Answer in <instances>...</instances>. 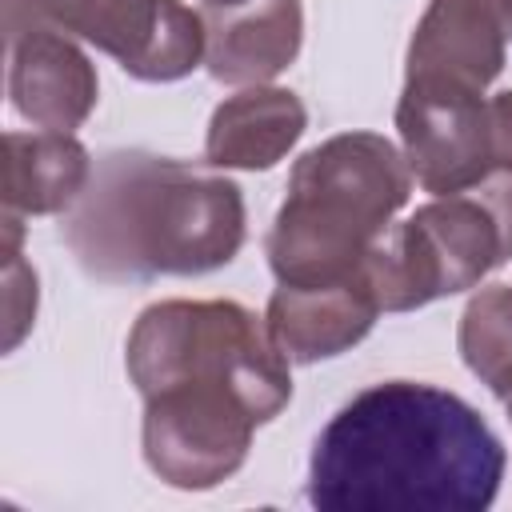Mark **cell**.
Segmentation results:
<instances>
[{
    "label": "cell",
    "mask_w": 512,
    "mask_h": 512,
    "mask_svg": "<svg viewBox=\"0 0 512 512\" xmlns=\"http://www.w3.org/2000/svg\"><path fill=\"white\" fill-rule=\"evenodd\" d=\"M500 480L504 444L468 400L436 384L384 380L320 428L308 504L320 512H484Z\"/></svg>",
    "instance_id": "6da1fadb"
},
{
    "label": "cell",
    "mask_w": 512,
    "mask_h": 512,
    "mask_svg": "<svg viewBox=\"0 0 512 512\" xmlns=\"http://www.w3.org/2000/svg\"><path fill=\"white\" fill-rule=\"evenodd\" d=\"M60 236L104 284L204 276L240 252L244 196L216 168L120 148L96 160Z\"/></svg>",
    "instance_id": "7a4b0ae2"
},
{
    "label": "cell",
    "mask_w": 512,
    "mask_h": 512,
    "mask_svg": "<svg viewBox=\"0 0 512 512\" xmlns=\"http://www.w3.org/2000/svg\"><path fill=\"white\" fill-rule=\"evenodd\" d=\"M412 192L404 152L376 132H340L308 148L268 232V264L280 284L312 288L360 272Z\"/></svg>",
    "instance_id": "3957f363"
},
{
    "label": "cell",
    "mask_w": 512,
    "mask_h": 512,
    "mask_svg": "<svg viewBox=\"0 0 512 512\" xmlns=\"http://www.w3.org/2000/svg\"><path fill=\"white\" fill-rule=\"evenodd\" d=\"M128 380L152 396L180 380L232 384L260 424L292 400L288 356L236 300H160L128 332Z\"/></svg>",
    "instance_id": "277c9868"
},
{
    "label": "cell",
    "mask_w": 512,
    "mask_h": 512,
    "mask_svg": "<svg viewBox=\"0 0 512 512\" xmlns=\"http://www.w3.org/2000/svg\"><path fill=\"white\" fill-rule=\"evenodd\" d=\"M504 260H512L504 232L492 208L468 188L436 196L404 224L388 228L364 256L360 276L380 312H412L440 296L476 288Z\"/></svg>",
    "instance_id": "5b68a950"
},
{
    "label": "cell",
    "mask_w": 512,
    "mask_h": 512,
    "mask_svg": "<svg viewBox=\"0 0 512 512\" xmlns=\"http://www.w3.org/2000/svg\"><path fill=\"white\" fill-rule=\"evenodd\" d=\"M256 412L220 380H180L144 396V460L172 488H216L252 448Z\"/></svg>",
    "instance_id": "8992f818"
},
{
    "label": "cell",
    "mask_w": 512,
    "mask_h": 512,
    "mask_svg": "<svg viewBox=\"0 0 512 512\" xmlns=\"http://www.w3.org/2000/svg\"><path fill=\"white\" fill-rule=\"evenodd\" d=\"M32 24L96 44L136 80L168 84L204 64V16L184 0H32Z\"/></svg>",
    "instance_id": "52a82bcc"
},
{
    "label": "cell",
    "mask_w": 512,
    "mask_h": 512,
    "mask_svg": "<svg viewBox=\"0 0 512 512\" xmlns=\"http://www.w3.org/2000/svg\"><path fill=\"white\" fill-rule=\"evenodd\" d=\"M396 128L408 172L432 196L468 192L492 172L488 100L480 92L404 84Z\"/></svg>",
    "instance_id": "ba28073f"
},
{
    "label": "cell",
    "mask_w": 512,
    "mask_h": 512,
    "mask_svg": "<svg viewBox=\"0 0 512 512\" xmlns=\"http://www.w3.org/2000/svg\"><path fill=\"white\" fill-rule=\"evenodd\" d=\"M508 32L492 0H432L408 44L404 84L480 92L504 68Z\"/></svg>",
    "instance_id": "9c48e42d"
},
{
    "label": "cell",
    "mask_w": 512,
    "mask_h": 512,
    "mask_svg": "<svg viewBox=\"0 0 512 512\" xmlns=\"http://www.w3.org/2000/svg\"><path fill=\"white\" fill-rule=\"evenodd\" d=\"M96 68L52 24H32L8 40V96L12 108L48 132H72L96 108Z\"/></svg>",
    "instance_id": "30bf717a"
},
{
    "label": "cell",
    "mask_w": 512,
    "mask_h": 512,
    "mask_svg": "<svg viewBox=\"0 0 512 512\" xmlns=\"http://www.w3.org/2000/svg\"><path fill=\"white\" fill-rule=\"evenodd\" d=\"M204 64L220 84H268L280 76L304 40L300 0H240L200 8Z\"/></svg>",
    "instance_id": "8fae6325"
},
{
    "label": "cell",
    "mask_w": 512,
    "mask_h": 512,
    "mask_svg": "<svg viewBox=\"0 0 512 512\" xmlns=\"http://www.w3.org/2000/svg\"><path fill=\"white\" fill-rule=\"evenodd\" d=\"M376 316H380V304L368 280L356 272L348 280L312 284V288L280 284L268 300L264 324L288 360L316 364L360 344L376 324Z\"/></svg>",
    "instance_id": "7c38bea8"
},
{
    "label": "cell",
    "mask_w": 512,
    "mask_h": 512,
    "mask_svg": "<svg viewBox=\"0 0 512 512\" xmlns=\"http://www.w3.org/2000/svg\"><path fill=\"white\" fill-rule=\"evenodd\" d=\"M308 112L296 92L288 88H268L252 84L236 96H228L204 136V160L208 168H244V172H264L284 152L304 136Z\"/></svg>",
    "instance_id": "4fadbf2b"
},
{
    "label": "cell",
    "mask_w": 512,
    "mask_h": 512,
    "mask_svg": "<svg viewBox=\"0 0 512 512\" xmlns=\"http://www.w3.org/2000/svg\"><path fill=\"white\" fill-rule=\"evenodd\" d=\"M92 176L88 148L72 132H8L4 136V212L52 216L68 212Z\"/></svg>",
    "instance_id": "5bb4252c"
},
{
    "label": "cell",
    "mask_w": 512,
    "mask_h": 512,
    "mask_svg": "<svg viewBox=\"0 0 512 512\" xmlns=\"http://www.w3.org/2000/svg\"><path fill=\"white\" fill-rule=\"evenodd\" d=\"M456 344L468 372L504 404L512 396V284L480 288L468 300Z\"/></svg>",
    "instance_id": "9a60e30c"
},
{
    "label": "cell",
    "mask_w": 512,
    "mask_h": 512,
    "mask_svg": "<svg viewBox=\"0 0 512 512\" xmlns=\"http://www.w3.org/2000/svg\"><path fill=\"white\" fill-rule=\"evenodd\" d=\"M20 212H4V352H12L36 320V272L20 256Z\"/></svg>",
    "instance_id": "2e32d148"
},
{
    "label": "cell",
    "mask_w": 512,
    "mask_h": 512,
    "mask_svg": "<svg viewBox=\"0 0 512 512\" xmlns=\"http://www.w3.org/2000/svg\"><path fill=\"white\" fill-rule=\"evenodd\" d=\"M488 140L492 172H512V92L488 96Z\"/></svg>",
    "instance_id": "e0dca14e"
},
{
    "label": "cell",
    "mask_w": 512,
    "mask_h": 512,
    "mask_svg": "<svg viewBox=\"0 0 512 512\" xmlns=\"http://www.w3.org/2000/svg\"><path fill=\"white\" fill-rule=\"evenodd\" d=\"M472 192L492 208V216H496V224L504 232L508 256H512V172H488Z\"/></svg>",
    "instance_id": "ac0fdd59"
},
{
    "label": "cell",
    "mask_w": 512,
    "mask_h": 512,
    "mask_svg": "<svg viewBox=\"0 0 512 512\" xmlns=\"http://www.w3.org/2000/svg\"><path fill=\"white\" fill-rule=\"evenodd\" d=\"M492 8H496L500 24H504V32H508V40H512V0H492Z\"/></svg>",
    "instance_id": "d6986e66"
},
{
    "label": "cell",
    "mask_w": 512,
    "mask_h": 512,
    "mask_svg": "<svg viewBox=\"0 0 512 512\" xmlns=\"http://www.w3.org/2000/svg\"><path fill=\"white\" fill-rule=\"evenodd\" d=\"M504 412H508V420H512V396H508V400H504Z\"/></svg>",
    "instance_id": "ffe728a7"
}]
</instances>
